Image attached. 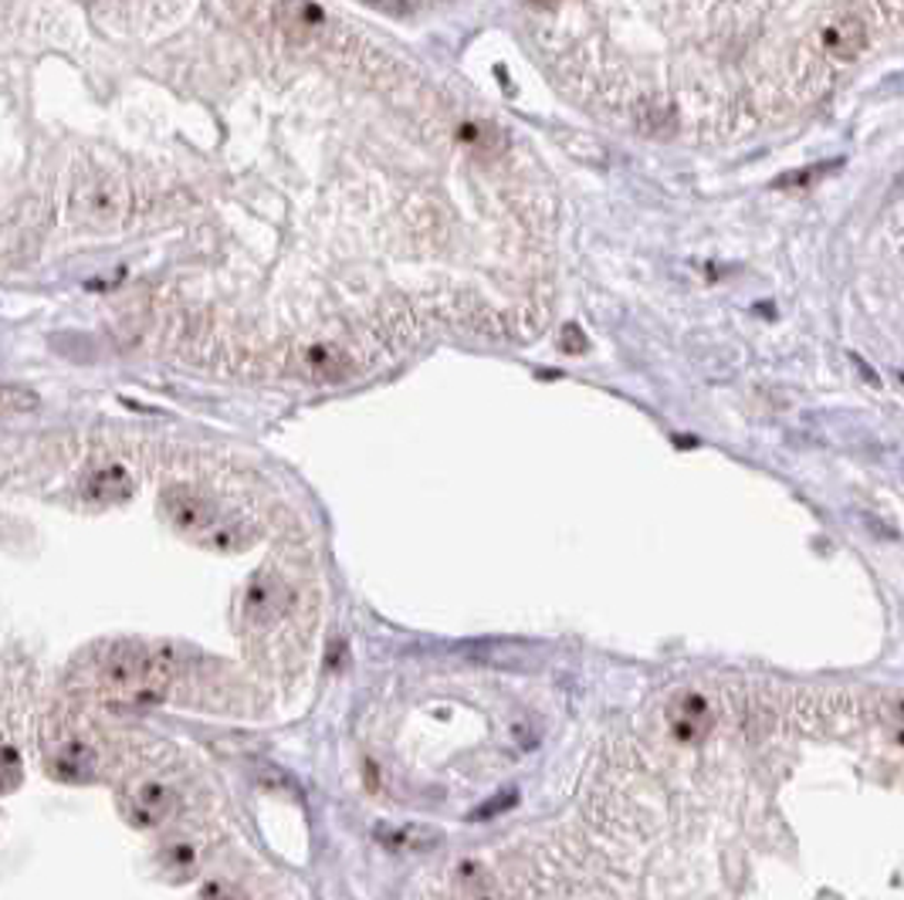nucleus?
I'll list each match as a JSON object with an SVG mask.
<instances>
[{
  "instance_id": "nucleus-1",
  "label": "nucleus",
  "mask_w": 904,
  "mask_h": 900,
  "mask_svg": "<svg viewBox=\"0 0 904 900\" xmlns=\"http://www.w3.org/2000/svg\"><path fill=\"white\" fill-rule=\"evenodd\" d=\"M92 680L106 701L156 704L174 680V654L146 647L136 640H115L96 657Z\"/></svg>"
},
{
  "instance_id": "nucleus-2",
  "label": "nucleus",
  "mask_w": 904,
  "mask_h": 900,
  "mask_svg": "<svg viewBox=\"0 0 904 900\" xmlns=\"http://www.w3.org/2000/svg\"><path fill=\"white\" fill-rule=\"evenodd\" d=\"M159 508H163V514L177 532L194 535L200 542H207L213 532L224 525V508L218 504V498H210L207 491H197V488H187V485L166 488L163 498H159Z\"/></svg>"
},
{
  "instance_id": "nucleus-3",
  "label": "nucleus",
  "mask_w": 904,
  "mask_h": 900,
  "mask_svg": "<svg viewBox=\"0 0 904 900\" xmlns=\"http://www.w3.org/2000/svg\"><path fill=\"white\" fill-rule=\"evenodd\" d=\"M291 607H295V586L282 573L265 569L244 586L241 616L254 630H272L291 613Z\"/></svg>"
},
{
  "instance_id": "nucleus-4",
  "label": "nucleus",
  "mask_w": 904,
  "mask_h": 900,
  "mask_svg": "<svg viewBox=\"0 0 904 900\" xmlns=\"http://www.w3.org/2000/svg\"><path fill=\"white\" fill-rule=\"evenodd\" d=\"M122 213H125V190L106 177L85 180L71 193V218L89 227H109Z\"/></svg>"
},
{
  "instance_id": "nucleus-5",
  "label": "nucleus",
  "mask_w": 904,
  "mask_h": 900,
  "mask_svg": "<svg viewBox=\"0 0 904 900\" xmlns=\"http://www.w3.org/2000/svg\"><path fill=\"white\" fill-rule=\"evenodd\" d=\"M177 809H180V799L177 792L163 786V782H140L125 792L122 799V812H125V820L140 826V830H156L163 823H169L177 816Z\"/></svg>"
},
{
  "instance_id": "nucleus-6",
  "label": "nucleus",
  "mask_w": 904,
  "mask_h": 900,
  "mask_svg": "<svg viewBox=\"0 0 904 900\" xmlns=\"http://www.w3.org/2000/svg\"><path fill=\"white\" fill-rule=\"evenodd\" d=\"M871 41V21L860 11H840L820 27V55L827 62H850Z\"/></svg>"
},
{
  "instance_id": "nucleus-7",
  "label": "nucleus",
  "mask_w": 904,
  "mask_h": 900,
  "mask_svg": "<svg viewBox=\"0 0 904 900\" xmlns=\"http://www.w3.org/2000/svg\"><path fill=\"white\" fill-rule=\"evenodd\" d=\"M668 724L677 742H702L715 727V711L705 695L698 691H681L668 704Z\"/></svg>"
},
{
  "instance_id": "nucleus-8",
  "label": "nucleus",
  "mask_w": 904,
  "mask_h": 900,
  "mask_svg": "<svg viewBox=\"0 0 904 900\" xmlns=\"http://www.w3.org/2000/svg\"><path fill=\"white\" fill-rule=\"evenodd\" d=\"M48 765L65 782H92L99 776V752L85 738H62Z\"/></svg>"
},
{
  "instance_id": "nucleus-9",
  "label": "nucleus",
  "mask_w": 904,
  "mask_h": 900,
  "mask_svg": "<svg viewBox=\"0 0 904 900\" xmlns=\"http://www.w3.org/2000/svg\"><path fill=\"white\" fill-rule=\"evenodd\" d=\"M630 119L637 125V133L651 136V140H668L677 133V112L661 96H640L630 109Z\"/></svg>"
},
{
  "instance_id": "nucleus-10",
  "label": "nucleus",
  "mask_w": 904,
  "mask_h": 900,
  "mask_svg": "<svg viewBox=\"0 0 904 900\" xmlns=\"http://www.w3.org/2000/svg\"><path fill=\"white\" fill-rule=\"evenodd\" d=\"M298 366H301V373H306L309 379H316V382H339V379H346L356 369L353 356L342 353L339 346H309V349H301Z\"/></svg>"
},
{
  "instance_id": "nucleus-11",
  "label": "nucleus",
  "mask_w": 904,
  "mask_h": 900,
  "mask_svg": "<svg viewBox=\"0 0 904 900\" xmlns=\"http://www.w3.org/2000/svg\"><path fill=\"white\" fill-rule=\"evenodd\" d=\"M85 498L96 501V504H119L133 495V478H129V470L119 467V464H106L99 470H92L89 478H85Z\"/></svg>"
},
{
  "instance_id": "nucleus-12",
  "label": "nucleus",
  "mask_w": 904,
  "mask_h": 900,
  "mask_svg": "<svg viewBox=\"0 0 904 900\" xmlns=\"http://www.w3.org/2000/svg\"><path fill=\"white\" fill-rule=\"evenodd\" d=\"M376 840L390 849H410V853H423L434 849L444 843V833L438 826H423V823H407V826H379Z\"/></svg>"
},
{
  "instance_id": "nucleus-13",
  "label": "nucleus",
  "mask_w": 904,
  "mask_h": 900,
  "mask_svg": "<svg viewBox=\"0 0 904 900\" xmlns=\"http://www.w3.org/2000/svg\"><path fill=\"white\" fill-rule=\"evenodd\" d=\"M457 890H461V900H501L492 870L478 860H464L457 867Z\"/></svg>"
},
{
  "instance_id": "nucleus-14",
  "label": "nucleus",
  "mask_w": 904,
  "mask_h": 900,
  "mask_svg": "<svg viewBox=\"0 0 904 900\" xmlns=\"http://www.w3.org/2000/svg\"><path fill=\"white\" fill-rule=\"evenodd\" d=\"M159 867L174 880H184V877L197 874V867H200V846L194 840H169L159 849Z\"/></svg>"
},
{
  "instance_id": "nucleus-15",
  "label": "nucleus",
  "mask_w": 904,
  "mask_h": 900,
  "mask_svg": "<svg viewBox=\"0 0 904 900\" xmlns=\"http://www.w3.org/2000/svg\"><path fill=\"white\" fill-rule=\"evenodd\" d=\"M41 397L21 382H0V413H27L37 410Z\"/></svg>"
},
{
  "instance_id": "nucleus-16",
  "label": "nucleus",
  "mask_w": 904,
  "mask_h": 900,
  "mask_svg": "<svg viewBox=\"0 0 904 900\" xmlns=\"http://www.w3.org/2000/svg\"><path fill=\"white\" fill-rule=\"evenodd\" d=\"M21 776H24L21 755H18L11 745H0V792L18 789V786H21Z\"/></svg>"
},
{
  "instance_id": "nucleus-17",
  "label": "nucleus",
  "mask_w": 904,
  "mask_h": 900,
  "mask_svg": "<svg viewBox=\"0 0 904 900\" xmlns=\"http://www.w3.org/2000/svg\"><path fill=\"white\" fill-rule=\"evenodd\" d=\"M515 802H519V789H505V792H498V796H492L488 802H482L475 812H471V820L475 823H485V820H495V816H501V812H508Z\"/></svg>"
},
{
  "instance_id": "nucleus-18",
  "label": "nucleus",
  "mask_w": 904,
  "mask_h": 900,
  "mask_svg": "<svg viewBox=\"0 0 904 900\" xmlns=\"http://www.w3.org/2000/svg\"><path fill=\"white\" fill-rule=\"evenodd\" d=\"M830 169H840V159H834L830 166H809V169H800V174H796V169H793V174H783V177H780L776 184H772V187H776V190L796 187V190H800V187H809V184H813L816 177L830 174Z\"/></svg>"
},
{
  "instance_id": "nucleus-19",
  "label": "nucleus",
  "mask_w": 904,
  "mask_h": 900,
  "mask_svg": "<svg viewBox=\"0 0 904 900\" xmlns=\"http://www.w3.org/2000/svg\"><path fill=\"white\" fill-rule=\"evenodd\" d=\"M194 900H244V893H241V887H234L231 880L213 877V880H207V884L197 890Z\"/></svg>"
},
{
  "instance_id": "nucleus-20",
  "label": "nucleus",
  "mask_w": 904,
  "mask_h": 900,
  "mask_svg": "<svg viewBox=\"0 0 904 900\" xmlns=\"http://www.w3.org/2000/svg\"><path fill=\"white\" fill-rule=\"evenodd\" d=\"M884 721L891 724L894 738L904 745V698H894V701L884 704Z\"/></svg>"
},
{
  "instance_id": "nucleus-21",
  "label": "nucleus",
  "mask_w": 904,
  "mask_h": 900,
  "mask_svg": "<svg viewBox=\"0 0 904 900\" xmlns=\"http://www.w3.org/2000/svg\"><path fill=\"white\" fill-rule=\"evenodd\" d=\"M583 346H586L583 332H580L576 325H566V329H563V353H580Z\"/></svg>"
},
{
  "instance_id": "nucleus-22",
  "label": "nucleus",
  "mask_w": 904,
  "mask_h": 900,
  "mask_svg": "<svg viewBox=\"0 0 904 900\" xmlns=\"http://www.w3.org/2000/svg\"><path fill=\"white\" fill-rule=\"evenodd\" d=\"M850 363H853V366H857V369H860V373H864V379H868V382H878V376H874V373H871V366H868V363H864V359H860V356H857V353H850Z\"/></svg>"
}]
</instances>
